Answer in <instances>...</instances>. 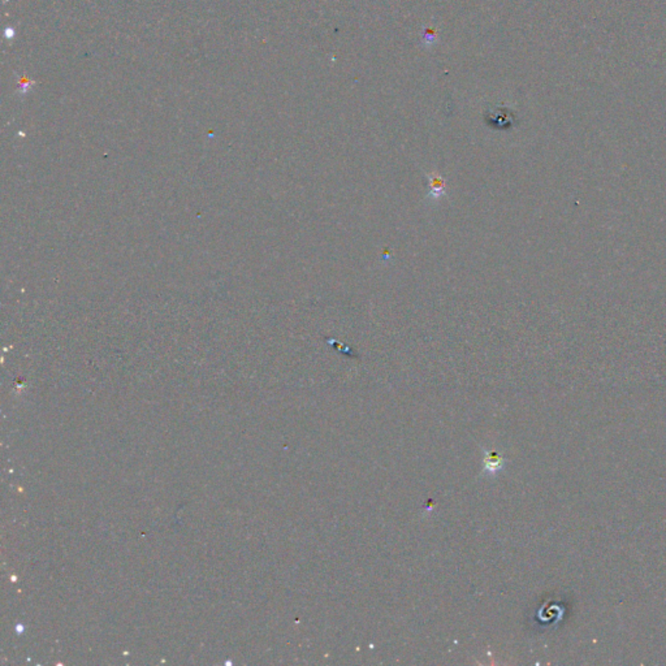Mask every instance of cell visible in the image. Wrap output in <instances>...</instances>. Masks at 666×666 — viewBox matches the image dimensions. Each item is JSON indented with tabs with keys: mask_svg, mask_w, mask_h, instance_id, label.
<instances>
[{
	"mask_svg": "<svg viewBox=\"0 0 666 666\" xmlns=\"http://www.w3.org/2000/svg\"><path fill=\"white\" fill-rule=\"evenodd\" d=\"M485 461H487L485 467H487V470H489V471L498 470V469L501 467V464H503V458L498 457V455L495 453V452H491L489 455L485 458Z\"/></svg>",
	"mask_w": 666,
	"mask_h": 666,
	"instance_id": "obj_1",
	"label": "cell"
}]
</instances>
